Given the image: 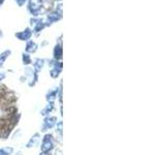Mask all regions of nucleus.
Listing matches in <instances>:
<instances>
[{"label":"nucleus","mask_w":165,"mask_h":155,"mask_svg":"<svg viewBox=\"0 0 165 155\" xmlns=\"http://www.w3.org/2000/svg\"><path fill=\"white\" fill-rule=\"evenodd\" d=\"M52 148V142L50 141L48 137H45V140L43 141V145H42V150L43 151H47V150Z\"/></svg>","instance_id":"obj_1"},{"label":"nucleus","mask_w":165,"mask_h":155,"mask_svg":"<svg viewBox=\"0 0 165 155\" xmlns=\"http://www.w3.org/2000/svg\"><path fill=\"white\" fill-rule=\"evenodd\" d=\"M38 138H39V135H38V134H36L34 138H32V140H31V142L29 143L28 146H31V145H32V144H33V145H36V144H37L38 140H39V139H38Z\"/></svg>","instance_id":"obj_2"},{"label":"nucleus","mask_w":165,"mask_h":155,"mask_svg":"<svg viewBox=\"0 0 165 155\" xmlns=\"http://www.w3.org/2000/svg\"><path fill=\"white\" fill-rule=\"evenodd\" d=\"M41 155H48V154H41Z\"/></svg>","instance_id":"obj_3"}]
</instances>
